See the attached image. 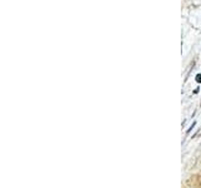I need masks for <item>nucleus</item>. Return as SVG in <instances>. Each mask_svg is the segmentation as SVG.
Returning <instances> with one entry per match:
<instances>
[{
    "instance_id": "1",
    "label": "nucleus",
    "mask_w": 201,
    "mask_h": 188,
    "mask_svg": "<svg viewBox=\"0 0 201 188\" xmlns=\"http://www.w3.org/2000/svg\"><path fill=\"white\" fill-rule=\"evenodd\" d=\"M196 80L199 82V83L201 82V75H200V74H197V77H196Z\"/></svg>"
}]
</instances>
